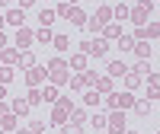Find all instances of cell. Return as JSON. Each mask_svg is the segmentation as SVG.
Wrapping results in <instances>:
<instances>
[{"label": "cell", "mask_w": 160, "mask_h": 134, "mask_svg": "<svg viewBox=\"0 0 160 134\" xmlns=\"http://www.w3.org/2000/svg\"><path fill=\"white\" fill-rule=\"evenodd\" d=\"M55 16L68 19L71 26H80V29H83V26H87V13L80 10V7H71V3H61V7L55 10Z\"/></svg>", "instance_id": "6da1fadb"}, {"label": "cell", "mask_w": 160, "mask_h": 134, "mask_svg": "<svg viewBox=\"0 0 160 134\" xmlns=\"http://www.w3.org/2000/svg\"><path fill=\"white\" fill-rule=\"evenodd\" d=\"M48 77L55 80V83H61V80H68V64H64L61 58H55V61L48 64Z\"/></svg>", "instance_id": "7a4b0ae2"}, {"label": "cell", "mask_w": 160, "mask_h": 134, "mask_svg": "<svg viewBox=\"0 0 160 134\" xmlns=\"http://www.w3.org/2000/svg\"><path fill=\"white\" fill-rule=\"evenodd\" d=\"M106 128H109L112 134H122V131H125V112L115 109V112L109 115V122H106Z\"/></svg>", "instance_id": "3957f363"}, {"label": "cell", "mask_w": 160, "mask_h": 134, "mask_svg": "<svg viewBox=\"0 0 160 134\" xmlns=\"http://www.w3.org/2000/svg\"><path fill=\"white\" fill-rule=\"evenodd\" d=\"M83 51H87V55L102 58L106 51H109V45H106V38H93V42H83Z\"/></svg>", "instance_id": "277c9868"}, {"label": "cell", "mask_w": 160, "mask_h": 134, "mask_svg": "<svg viewBox=\"0 0 160 134\" xmlns=\"http://www.w3.org/2000/svg\"><path fill=\"white\" fill-rule=\"evenodd\" d=\"M93 22H96L99 29H102V26H109V22H112V7H99L96 16H93Z\"/></svg>", "instance_id": "5b68a950"}, {"label": "cell", "mask_w": 160, "mask_h": 134, "mask_svg": "<svg viewBox=\"0 0 160 134\" xmlns=\"http://www.w3.org/2000/svg\"><path fill=\"white\" fill-rule=\"evenodd\" d=\"M3 22H10V26H16V29H19V26L26 22V13H22L19 7H13V10L7 13V16H3Z\"/></svg>", "instance_id": "8992f818"}, {"label": "cell", "mask_w": 160, "mask_h": 134, "mask_svg": "<svg viewBox=\"0 0 160 134\" xmlns=\"http://www.w3.org/2000/svg\"><path fill=\"white\" fill-rule=\"evenodd\" d=\"M42 77H45V70H42V67H29V70H26V80H29V86H32V89L42 83Z\"/></svg>", "instance_id": "52a82bcc"}, {"label": "cell", "mask_w": 160, "mask_h": 134, "mask_svg": "<svg viewBox=\"0 0 160 134\" xmlns=\"http://www.w3.org/2000/svg\"><path fill=\"white\" fill-rule=\"evenodd\" d=\"M16 45H19V48H29V45H32V32L19 26V29H16Z\"/></svg>", "instance_id": "ba28073f"}, {"label": "cell", "mask_w": 160, "mask_h": 134, "mask_svg": "<svg viewBox=\"0 0 160 134\" xmlns=\"http://www.w3.org/2000/svg\"><path fill=\"white\" fill-rule=\"evenodd\" d=\"M58 16H55V10H42L38 13V26H42V29H51V22H55Z\"/></svg>", "instance_id": "9c48e42d"}, {"label": "cell", "mask_w": 160, "mask_h": 134, "mask_svg": "<svg viewBox=\"0 0 160 134\" xmlns=\"http://www.w3.org/2000/svg\"><path fill=\"white\" fill-rule=\"evenodd\" d=\"M122 77H125V83H128V89H138V86H141V74H138V70H125Z\"/></svg>", "instance_id": "30bf717a"}, {"label": "cell", "mask_w": 160, "mask_h": 134, "mask_svg": "<svg viewBox=\"0 0 160 134\" xmlns=\"http://www.w3.org/2000/svg\"><path fill=\"white\" fill-rule=\"evenodd\" d=\"M131 51H135L141 61H148V58H151V45H148V42H135V48H131Z\"/></svg>", "instance_id": "8fae6325"}, {"label": "cell", "mask_w": 160, "mask_h": 134, "mask_svg": "<svg viewBox=\"0 0 160 134\" xmlns=\"http://www.w3.org/2000/svg\"><path fill=\"white\" fill-rule=\"evenodd\" d=\"M83 125H87V112H80V109H77V112H71V128H77V131H80Z\"/></svg>", "instance_id": "7c38bea8"}, {"label": "cell", "mask_w": 160, "mask_h": 134, "mask_svg": "<svg viewBox=\"0 0 160 134\" xmlns=\"http://www.w3.org/2000/svg\"><path fill=\"white\" fill-rule=\"evenodd\" d=\"M51 45H55L58 51H68V48H71V38H68V35H51Z\"/></svg>", "instance_id": "4fadbf2b"}, {"label": "cell", "mask_w": 160, "mask_h": 134, "mask_svg": "<svg viewBox=\"0 0 160 134\" xmlns=\"http://www.w3.org/2000/svg\"><path fill=\"white\" fill-rule=\"evenodd\" d=\"M115 45H118V51H131V48H135V38H131V35H118Z\"/></svg>", "instance_id": "5bb4252c"}, {"label": "cell", "mask_w": 160, "mask_h": 134, "mask_svg": "<svg viewBox=\"0 0 160 134\" xmlns=\"http://www.w3.org/2000/svg\"><path fill=\"white\" fill-rule=\"evenodd\" d=\"M148 13H151V10H144V7H138V10H131V13H128V19H135L138 26H144V19H148Z\"/></svg>", "instance_id": "9a60e30c"}, {"label": "cell", "mask_w": 160, "mask_h": 134, "mask_svg": "<svg viewBox=\"0 0 160 134\" xmlns=\"http://www.w3.org/2000/svg\"><path fill=\"white\" fill-rule=\"evenodd\" d=\"M106 38H118V35H122V29H118V26L115 22H109V26H102V29H99Z\"/></svg>", "instance_id": "2e32d148"}, {"label": "cell", "mask_w": 160, "mask_h": 134, "mask_svg": "<svg viewBox=\"0 0 160 134\" xmlns=\"http://www.w3.org/2000/svg\"><path fill=\"white\" fill-rule=\"evenodd\" d=\"M13 112L16 115H29V102L26 99H13Z\"/></svg>", "instance_id": "e0dca14e"}, {"label": "cell", "mask_w": 160, "mask_h": 134, "mask_svg": "<svg viewBox=\"0 0 160 134\" xmlns=\"http://www.w3.org/2000/svg\"><path fill=\"white\" fill-rule=\"evenodd\" d=\"M0 128H3V131H13V128H16V118H13L10 112H7V115H0Z\"/></svg>", "instance_id": "ac0fdd59"}, {"label": "cell", "mask_w": 160, "mask_h": 134, "mask_svg": "<svg viewBox=\"0 0 160 134\" xmlns=\"http://www.w3.org/2000/svg\"><path fill=\"white\" fill-rule=\"evenodd\" d=\"M125 70H128V67H125L122 61H112V64H109V77H122Z\"/></svg>", "instance_id": "d6986e66"}, {"label": "cell", "mask_w": 160, "mask_h": 134, "mask_svg": "<svg viewBox=\"0 0 160 134\" xmlns=\"http://www.w3.org/2000/svg\"><path fill=\"white\" fill-rule=\"evenodd\" d=\"M128 13H131V10H128L125 3H118V7L112 10V19H128Z\"/></svg>", "instance_id": "ffe728a7"}, {"label": "cell", "mask_w": 160, "mask_h": 134, "mask_svg": "<svg viewBox=\"0 0 160 134\" xmlns=\"http://www.w3.org/2000/svg\"><path fill=\"white\" fill-rule=\"evenodd\" d=\"M32 42H51V29H38V32H32Z\"/></svg>", "instance_id": "44dd1931"}, {"label": "cell", "mask_w": 160, "mask_h": 134, "mask_svg": "<svg viewBox=\"0 0 160 134\" xmlns=\"http://www.w3.org/2000/svg\"><path fill=\"white\" fill-rule=\"evenodd\" d=\"M71 70H87V55H77L71 61Z\"/></svg>", "instance_id": "7402d4cb"}, {"label": "cell", "mask_w": 160, "mask_h": 134, "mask_svg": "<svg viewBox=\"0 0 160 134\" xmlns=\"http://www.w3.org/2000/svg\"><path fill=\"white\" fill-rule=\"evenodd\" d=\"M42 99H48V102H58L61 96H58V89H55V86H45V89H42Z\"/></svg>", "instance_id": "603a6c76"}, {"label": "cell", "mask_w": 160, "mask_h": 134, "mask_svg": "<svg viewBox=\"0 0 160 134\" xmlns=\"http://www.w3.org/2000/svg\"><path fill=\"white\" fill-rule=\"evenodd\" d=\"M16 61H19V64H22V67H26V70H29V67H35V58H32V55H29V51H22V55H19V58H16Z\"/></svg>", "instance_id": "cb8c5ba5"}, {"label": "cell", "mask_w": 160, "mask_h": 134, "mask_svg": "<svg viewBox=\"0 0 160 134\" xmlns=\"http://www.w3.org/2000/svg\"><path fill=\"white\" fill-rule=\"evenodd\" d=\"M16 58H19V55H16V51H10V48L0 51V61H3V64H16Z\"/></svg>", "instance_id": "d4e9b609"}, {"label": "cell", "mask_w": 160, "mask_h": 134, "mask_svg": "<svg viewBox=\"0 0 160 134\" xmlns=\"http://www.w3.org/2000/svg\"><path fill=\"white\" fill-rule=\"evenodd\" d=\"M26 102H29V105H38V102H42V89H29Z\"/></svg>", "instance_id": "484cf974"}, {"label": "cell", "mask_w": 160, "mask_h": 134, "mask_svg": "<svg viewBox=\"0 0 160 134\" xmlns=\"http://www.w3.org/2000/svg\"><path fill=\"white\" fill-rule=\"evenodd\" d=\"M51 122H55V125H64V122H68V112H64L61 105H58V109H55V118H51Z\"/></svg>", "instance_id": "4316f807"}, {"label": "cell", "mask_w": 160, "mask_h": 134, "mask_svg": "<svg viewBox=\"0 0 160 134\" xmlns=\"http://www.w3.org/2000/svg\"><path fill=\"white\" fill-rule=\"evenodd\" d=\"M96 89L109 93V89H112V77H102V80H96Z\"/></svg>", "instance_id": "83f0119b"}, {"label": "cell", "mask_w": 160, "mask_h": 134, "mask_svg": "<svg viewBox=\"0 0 160 134\" xmlns=\"http://www.w3.org/2000/svg\"><path fill=\"white\" fill-rule=\"evenodd\" d=\"M83 102H87V105H99V93H96V89H93V93H87V96H83Z\"/></svg>", "instance_id": "f1b7e54d"}, {"label": "cell", "mask_w": 160, "mask_h": 134, "mask_svg": "<svg viewBox=\"0 0 160 134\" xmlns=\"http://www.w3.org/2000/svg\"><path fill=\"white\" fill-rule=\"evenodd\" d=\"M131 105H135V112H138V115H148V112H151V105H148V102H131Z\"/></svg>", "instance_id": "f546056e"}, {"label": "cell", "mask_w": 160, "mask_h": 134, "mask_svg": "<svg viewBox=\"0 0 160 134\" xmlns=\"http://www.w3.org/2000/svg\"><path fill=\"white\" fill-rule=\"evenodd\" d=\"M93 128L102 131V128H106V115H96V118H93Z\"/></svg>", "instance_id": "4dcf8cb0"}, {"label": "cell", "mask_w": 160, "mask_h": 134, "mask_svg": "<svg viewBox=\"0 0 160 134\" xmlns=\"http://www.w3.org/2000/svg\"><path fill=\"white\" fill-rule=\"evenodd\" d=\"M42 131H45L42 122H32V125H29V134H42Z\"/></svg>", "instance_id": "1f68e13d"}, {"label": "cell", "mask_w": 160, "mask_h": 134, "mask_svg": "<svg viewBox=\"0 0 160 134\" xmlns=\"http://www.w3.org/2000/svg\"><path fill=\"white\" fill-rule=\"evenodd\" d=\"M10 77H13V70H10V67H0V83H7Z\"/></svg>", "instance_id": "d6a6232c"}, {"label": "cell", "mask_w": 160, "mask_h": 134, "mask_svg": "<svg viewBox=\"0 0 160 134\" xmlns=\"http://www.w3.org/2000/svg\"><path fill=\"white\" fill-rule=\"evenodd\" d=\"M35 0H19V10H26V7H32Z\"/></svg>", "instance_id": "836d02e7"}, {"label": "cell", "mask_w": 160, "mask_h": 134, "mask_svg": "<svg viewBox=\"0 0 160 134\" xmlns=\"http://www.w3.org/2000/svg\"><path fill=\"white\" fill-rule=\"evenodd\" d=\"M3 45H7V35H3V32H0V48H3Z\"/></svg>", "instance_id": "e575fe53"}, {"label": "cell", "mask_w": 160, "mask_h": 134, "mask_svg": "<svg viewBox=\"0 0 160 134\" xmlns=\"http://www.w3.org/2000/svg\"><path fill=\"white\" fill-rule=\"evenodd\" d=\"M3 96H7V86H3V83H0V99H3Z\"/></svg>", "instance_id": "d590c367"}, {"label": "cell", "mask_w": 160, "mask_h": 134, "mask_svg": "<svg viewBox=\"0 0 160 134\" xmlns=\"http://www.w3.org/2000/svg\"><path fill=\"white\" fill-rule=\"evenodd\" d=\"M7 3H10V0H0V7H7Z\"/></svg>", "instance_id": "8d00e7d4"}, {"label": "cell", "mask_w": 160, "mask_h": 134, "mask_svg": "<svg viewBox=\"0 0 160 134\" xmlns=\"http://www.w3.org/2000/svg\"><path fill=\"white\" fill-rule=\"evenodd\" d=\"M68 3H71V7H77V0H68Z\"/></svg>", "instance_id": "74e56055"}, {"label": "cell", "mask_w": 160, "mask_h": 134, "mask_svg": "<svg viewBox=\"0 0 160 134\" xmlns=\"http://www.w3.org/2000/svg\"><path fill=\"white\" fill-rule=\"evenodd\" d=\"M122 134H138V131H122Z\"/></svg>", "instance_id": "f35d334b"}, {"label": "cell", "mask_w": 160, "mask_h": 134, "mask_svg": "<svg viewBox=\"0 0 160 134\" xmlns=\"http://www.w3.org/2000/svg\"><path fill=\"white\" fill-rule=\"evenodd\" d=\"M16 134H29V131H16Z\"/></svg>", "instance_id": "ab89813d"}, {"label": "cell", "mask_w": 160, "mask_h": 134, "mask_svg": "<svg viewBox=\"0 0 160 134\" xmlns=\"http://www.w3.org/2000/svg\"><path fill=\"white\" fill-rule=\"evenodd\" d=\"M0 26H3V16H0Z\"/></svg>", "instance_id": "60d3db41"}, {"label": "cell", "mask_w": 160, "mask_h": 134, "mask_svg": "<svg viewBox=\"0 0 160 134\" xmlns=\"http://www.w3.org/2000/svg\"><path fill=\"white\" fill-rule=\"evenodd\" d=\"M118 3H125V0H118Z\"/></svg>", "instance_id": "b9f144b4"}, {"label": "cell", "mask_w": 160, "mask_h": 134, "mask_svg": "<svg viewBox=\"0 0 160 134\" xmlns=\"http://www.w3.org/2000/svg\"><path fill=\"white\" fill-rule=\"evenodd\" d=\"M0 134H3V128H0Z\"/></svg>", "instance_id": "7bdbcfd3"}, {"label": "cell", "mask_w": 160, "mask_h": 134, "mask_svg": "<svg viewBox=\"0 0 160 134\" xmlns=\"http://www.w3.org/2000/svg\"><path fill=\"white\" fill-rule=\"evenodd\" d=\"M58 134H64V131H58Z\"/></svg>", "instance_id": "ee69618b"}]
</instances>
